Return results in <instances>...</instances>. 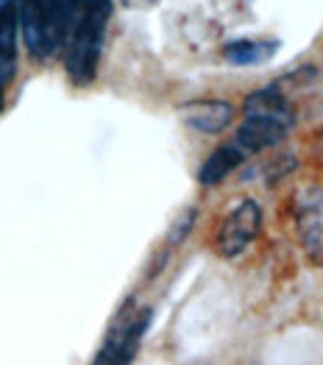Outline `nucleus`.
<instances>
[{
  "instance_id": "nucleus-1",
  "label": "nucleus",
  "mask_w": 323,
  "mask_h": 365,
  "mask_svg": "<svg viewBox=\"0 0 323 365\" xmlns=\"http://www.w3.org/2000/svg\"><path fill=\"white\" fill-rule=\"evenodd\" d=\"M87 0H17V20L26 48L36 59H51L67 48Z\"/></svg>"
},
{
  "instance_id": "nucleus-2",
  "label": "nucleus",
  "mask_w": 323,
  "mask_h": 365,
  "mask_svg": "<svg viewBox=\"0 0 323 365\" xmlns=\"http://www.w3.org/2000/svg\"><path fill=\"white\" fill-rule=\"evenodd\" d=\"M295 125V112L290 101L282 95L276 87H265L248 95L245 106H242V125L237 131V143L242 145V151L260 153L265 148L279 145Z\"/></svg>"
},
{
  "instance_id": "nucleus-3",
  "label": "nucleus",
  "mask_w": 323,
  "mask_h": 365,
  "mask_svg": "<svg viewBox=\"0 0 323 365\" xmlns=\"http://www.w3.org/2000/svg\"><path fill=\"white\" fill-rule=\"evenodd\" d=\"M109 20V0H87L78 17V26L67 42V76L76 84H89L98 73L103 51V34Z\"/></svg>"
},
{
  "instance_id": "nucleus-4",
  "label": "nucleus",
  "mask_w": 323,
  "mask_h": 365,
  "mask_svg": "<svg viewBox=\"0 0 323 365\" xmlns=\"http://www.w3.org/2000/svg\"><path fill=\"white\" fill-rule=\"evenodd\" d=\"M262 229V207L254 198H242L237 201L229 212L223 215L220 229H217V254L232 259L237 254H242L248 245L257 240Z\"/></svg>"
},
{
  "instance_id": "nucleus-5",
  "label": "nucleus",
  "mask_w": 323,
  "mask_h": 365,
  "mask_svg": "<svg viewBox=\"0 0 323 365\" xmlns=\"http://www.w3.org/2000/svg\"><path fill=\"white\" fill-rule=\"evenodd\" d=\"M293 223L307 259L323 268V187H304L295 195Z\"/></svg>"
},
{
  "instance_id": "nucleus-6",
  "label": "nucleus",
  "mask_w": 323,
  "mask_h": 365,
  "mask_svg": "<svg viewBox=\"0 0 323 365\" xmlns=\"http://www.w3.org/2000/svg\"><path fill=\"white\" fill-rule=\"evenodd\" d=\"M178 115L190 128H195L201 134H220L235 120V106L229 101L201 98V101H190V103L178 106Z\"/></svg>"
},
{
  "instance_id": "nucleus-7",
  "label": "nucleus",
  "mask_w": 323,
  "mask_h": 365,
  "mask_svg": "<svg viewBox=\"0 0 323 365\" xmlns=\"http://www.w3.org/2000/svg\"><path fill=\"white\" fill-rule=\"evenodd\" d=\"M17 0H0V106H3V87L14 78L17 70Z\"/></svg>"
},
{
  "instance_id": "nucleus-8",
  "label": "nucleus",
  "mask_w": 323,
  "mask_h": 365,
  "mask_svg": "<svg viewBox=\"0 0 323 365\" xmlns=\"http://www.w3.org/2000/svg\"><path fill=\"white\" fill-rule=\"evenodd\" d=\"M248 159V153L242 151V145L232 140V143H226V145H220L215 153H209V159H206L204 165H201V173H198V179L204 187H215V184L226 182L232 173H235L237 168L242 165Z\"/></svg>"
},
{
  "instance_id": "nucleus-9",
  "label": "nucleus",
  "mask_w": 323,
  "mask_h": 365,
  "mask_svg": "<svg viewBox=\"0 0 323 365\" xmlns=\"http://www.w3.org/2000/svg\"><path fill=\"white\" fill-rule=\"evenodd\" d=\"M276 42H260V39H237L226 45V59L232 64H257L265 61L267 56H273Z\"/></svg>"
}]
</instances>
